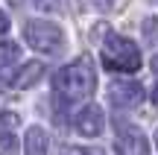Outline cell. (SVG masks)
Listing matches in <instances>:
<instances>
[{"instance_id": "obj_1", "label": "cell", "mask_w": 158, "mask_h": 155, "mask_svg": "<svg viewBox=\"0 0 158 155\" xmlns=\"http://www.w3.org/2000/svg\"><path fill=\"white\" fill-rule=\"evenodd\" d=\"M53 88H56V100L62 103H76V100H88L97 88V70L88 56H79L53 76Z\"/></svg>"}, {"instance_id": "obj_2", "label": "cell", "mask_w": 158, "mask_h": 155, "mask_svg": "<svg viewBox=\"0 0 158 155\" xmlns=\"http://www.w3.org/2000/svg\"><path fill=\"white\" fill-rule=\"evenodd\" d=\"M102 64L117 73H135L141 70V50L126 35H108L102 41Z\"/></svg>"}, {"instance_id": "obj_3", "label": "cell", "mask_w": 158, "mask_h": 155, "mask_svg": "<svg viewBox=\"0 0 158 155\" xmlns=\"http://www.w3.org/2000/svg\"><path fill=\"white\" fill-rule=\"evenodd\" d=\"M23 38L35 53H44V56H56L64 47V32L50 21H27Z\"/></svg>"}, {"instance_id": "obj_4", "label": "cell", "mask_w": 158, "mask_h": 155, "mask_svg": "<svg viewBox=\"0 0 158 155\" xmlns=\"http://www.w3.org/2000/svg\"><path fill=\"white\" fill-rule=\"evenodd\" d=\"M73 129L82 138H100L102 129H106V114H102V108L97 103L82 105V108L76 111V117H73Z\"/></svg>"}, {"instance_id": "obj_5", "label": "cell", "mask_w": 158, "mask_h": 155, "mask_svg": "<svg viewBox=\"0 0 158 155\" xmlns=\"http://www.w3.org/2000/svg\"><path fill=\"white\" fill-rule=\"evenodd\" d=\"M108 100H111L117 108H135L143 100V85L135 82V79H117L108 88Z\"/></svg>"}, {"instance_id": "obj_6", "label": "cell", "mask_w": 158, "mask_h": 155, "mask_svg": "<svg viewBox=\"0 0 158 155\" xmlns=\"http://www.w3.org/2000/svg\"><path fill=\"white\" fill-rule=\"evenodd\" d=\"M114 149H117V155H149V141L141 129L126 126L114 141Z\"/></svg>"}, {"instance_id": "obj_7", "label": "cell", "mask_w": 158, "mask_h": 155, "mask_svg": "<svg viewBox=\"0 0 158 155\" xmlns=\"http://www.w3.org/2000/svg\"><path fill=\"white\" fill-rule=\"evenodd\" d=\"M44 62H38V59H32V62H27V64H21L18 67V73L12 76V85L15 88H32L35 82L44 76Z\"/></svg>"}, {"instance_id": "obj_8", "label": "cell", "mask_w": 158, "mask_h": 155, "mask_svg": "<svg viewBox=\"0 0 158 155\" xmlns=\"http://www.w3.org/2000/svg\"><path fill=\"white\" fill-rule=\"evenodd\" d=\"M50 149V138L41 126H29L27 138H23V155H47Z\"/></svg>"}, {"instance_id": "obj_9", "label": "cell", "mask_w": 158, "mask_h": 155, "mask_svg": "<svg viewBox=\"0 0 158 155\" xmlns=\"http://www.w3.org/2000/svg\"><path fill=\"white\" fill-rule=\"evenodd\" d=\"M18 59H21V44L3 41V44H0V67H9V64H15Z\"/></svg>"}, {"instance_id": "obj_10", "label": "cell", "mask_w": 158, "mask_h": 155, "mask_svg": "<svg viewBox=\"0 0 158 155\" xmlns=\"http://www.w3.org/2000/svg\"><path fill=\"white\" fill-rule=\"evenodd\" d=\"M21 126V117L15 111H0V135H12V129Z\"/></svg>"}, {"instance_id": "obj_11", "label": "cell", "mask_w": 158, "mask_h": 155, "mask_svg": "<svg viewBox=\"0 0 158 155\" xmlns=\"http://www.w3.org/2000/svg\"><path fill=\"white\" fill-rule=\"evenodd\" d=\"M0 155H21V144L15 135H0Z\"/></svg>"}, {"instance_id": "obj_12", "label": "cell", "mask_w": 158, "mask_h": 155, "mask_svg": "<svg viewBox=\"0 0 158 155\" xmlns=\"http://www.w3.org/2000/svg\"><path fill=\"white\" fill-rule=\"evenodd\" d=\"M141 29H143V35H147V41H158V15H152V18H147V21L141 23Z\"/></svg>"}, {"instance_id": "obj_13", "label": "cell", "mask_w": 158, "mask_h": 155, "mask_svg": "<svg viewBox=\"0 0 158 155\" xmlns=\"http://www.w3.org/2000/svg\"><path fill=\"white\" fill-rule=\"evenodd\" d=\"M64 155H106V152L97 149V146H68Z\"/></svg>"}, {"instance_id": "obj_14", "label": "cell", "mask_w": 158, "mask_h": 155, "mask_svg": "<svg viewBox=\"0 0 158 155\" xmlns=\"http://www.w3.org/2000/svg\"><path fill=\"white\" fill-rule=\"evenodd\" d=\"M38 3V9H44V12H59L62 9V0H35Z\"/></svg>"}, {"instance_id": "obj_15", "label": "cell", "mask_w": 158, "mask_h": 155, "mask_svg": "<svg viewBox=\"0 0 158 155\" xmlns=\"http://www.w3.org/2000/svg\"><path fill=\"white\" fill-rule=\"evenodd\" d=\"M6 32H9V15L0 9V35H6Z\"/></svg>"}, {"instance_id": "obj_16", "label": "cell", "mask_w": 158, "mask_h": 155, "mask_svg": "<svg viewBox=\"0 0 158 155\" xmlns=\"http://www.w3.org/2000/svg\"><path fill=\"white\" fill-rule=\"evenodd\" d=\"M88 3H97V9H108V6H111V0H88Z\"/></svg>"}, {"instance_id": "obj_17", "label": "cell", "mask_w": 158, "mask_h": 155, "mask_svg": "<svg viewBox=\"0 0 158 155\" xmlns=\"http://www.w3.org/2000/svg\"><path fill=\"white\" fill-rule=\"evenodd\" d=\"M149 67H152V73L158 76V56H152V62H149Z\"/></svg>"}, {"instance_id": "obj_18", "label": "cell", "mask_w": 158, "mask_h": 155, "mask_svg": "<svg viewBox=\"0 0 158 155\" xmlns=\"http://www.w3.org/2000/svg\"><path fill=\"white\" fill-rule=\"evenodd\" d=\"M152 105H158V82H155V88H152Z\"/></svg>"}, {"instance_id": "obj_19", "label": "cell", "mask_w": 158, "mask_h": 155, "mask_svg": "<svg viewBox=\"0 0 158 155\" xmlns=\"http://www.w3.org/2000/svg\"><path fill=\"white\" fill-rule=\"evenodd\" d=\"M155 146H158V129H155Z\"/></svg>"}]
</instances>
